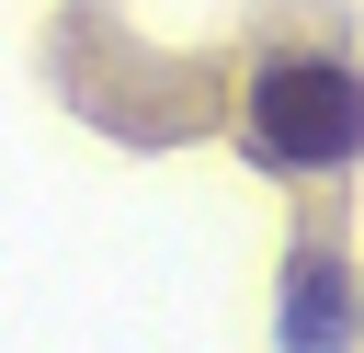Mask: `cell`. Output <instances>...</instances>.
Wrapping results in <instances>:
<instances>
[{"label":"cell","instance_id":"cell-2","mask_svg":"<svg viewBox=\"0 0 364 353\" xmlns=\"http://www.w3.org/2000/svg\"><path fill=\"white\" fill-rule=\"evenodd\" d=\"M284 353H341V262H296L284 273Z\"/></svg>","mask_w":364,"mask_h":353},{"label":"cell","instance_id":"cell-1","mask_svg":"<svg viewBox=\"0 0 364 353\" xmlns=\"http://www.w3.org/2000/svg\"><path fill=\"white\" fill-rule=\"evenodd\" d=\"M250 137H262V159L341 171L364 148V80L341 57H262L250 68Z\"/></svg>","mask_w":364,"mask_h":353}]
</instances>
